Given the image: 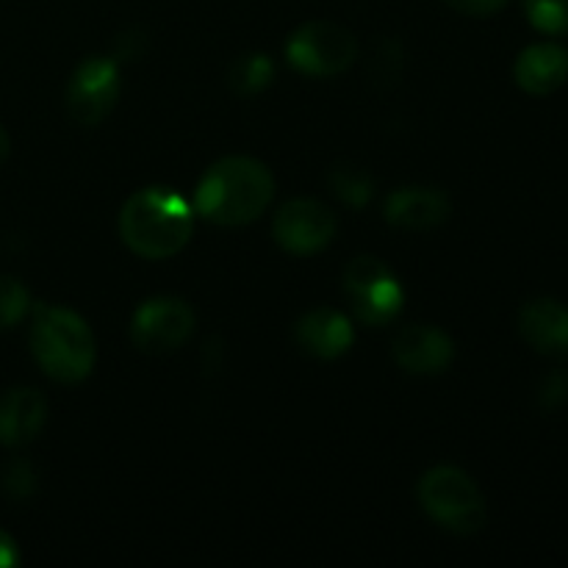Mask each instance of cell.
<instances>
[{"instance_id":"obj_7","label":"cell","mask_w":568,"mask_h":568,"mask_svg":"<svg viewBox=\"0 0 568 568\" xmlns=\"http://www.w3.org/2000/svg\"><path fill=\"white\" fill-rule=\"evenodd\" d=\"M194 331V311L181 297H153L133 314L131 342L148 355L175 353Z\"/></svg>"},{"instance_id":"obj_8","label":"cell","mask_w":568,"mask_h":568,"mask_svg":"<svg viewBox=\"0 0 568 568\" xmlns=\"http://www.w3.org/2000/svg\"><path fill=\"white\" fill-rule=\"evenodd\" d=\"M120 98V70L114 59L92 55L81 61L67 87V111L83 128H94L111 114Z\"/></svg>"},{"instance_id":"obj_15","label":"cell","mask_w":568,"mask_h":568,"mask_svg":"<svg viewBox=\"0 0 568 568\" xmlns=\"http://www.w3.org/2000/svg\"><path fill=\"white\" fill-rule=\"evenodd\" d=\"M297 338L316 358H338L353 344V325L333 308H316L297 322Z\"/></svg>"},{"instance_id":"obj_6","label":"cell","mask_w":568,"mask_h":568,"mask_svg":"<svg viewBox=\"0 0 568 568\" xmlns=\"http://www.w3.org/2000/svg\"><path fill=\"white\" fill-rule=\"evenodd\" d=\"M344 292L353 300V311L366 325H386L403 311L405 294L394 272L375 255H358L344 270Z\"/></svg>"},{"instance_id":"obj_18","label":"cell","mask_w":568,"mask_h":568,"mask_svg":"<svg viewBox=\"0 0 568 568\" xmlns=\"http://www.w3.org/2000/svg\"><path fill=\"white\" fill-rule=\"evenodd\" d=\"M525 14L536 31L549 37L568 31V0H525Z\"/></svg>"},{"instance_id":"obj_14","label":"cell","mask_w":568,"mask_h":568,"mask_svg":"<svg viewBox=\"0 0 568 568\" xmlns=\"http://www.w3.org/2000/svg\"><path fill=\"white\" fill-rule=\"evenodd\" d=\"M514 78L527 94H552L558 92L568 78V53L560 44L541 42L521 50L516 59Z\"/></svg>"},{"instance_id":"obj_22","label":"cell","mask_w":568,"mask_h":568,"mask_svg":"<svg viewBox=\"0 0 568 568\" xmlns=\"http://www.w3.org/2000/svg\"><path fill=\"white\" fill-rule=\"evenodd\" d=\"M566 394H568V377L564 372H555V375L547 381V386H544V394H541L544 408H558V405H564Z\"/></svg>"},{"instance_id":"obj_20","label":"cell","mask_w":568,"mask_h":568,"mask_svg":"<svg viewBox=\"0 0 568 568\" xmlns=\"http://www.w3.org/2000/svg\"><path fill=\"white\" fill-rule=\"evenodd\" d=\"M3 488L9 491V497H14V499L31 497L33 488H37V475H33L31 464L22 458H14L11 464H6Z\"/></svg>"},{"instance_id":"obj_2","label":"cell","mask_w":568,"mask_h":568,"mask_svg":"<svg viewBox=\"0 0 568 568\" xmlns=\"http://www.w3.org/2000/svg\"><path fill=\"white\" fill-rule=\"evenodd\" d=\"M194 209L175 189L148 186L128 197L120 211V236L136 255L150 261L172 258L189 244Z\"/></svg>"},{"instance_id":"obj_9","label":"cell","mask_w":568,"mask_h":568,"mask_svg":"<svg viewBox=\"0 0 568 568\" xmlns=\"http://www.w3.org/2000/svg\"><path fill=\"white\" fill-rule=\"evenodd\" d=\"M275 242L294 255L325 250L336 236V214L325 203L311 197L288 200L272 222Z\"/></svg>"},{"instance_id":"obj_21","label":"cell","mask_w":568,"mask_h":568,"mask_svg":"<svg viewBox=\"0 0 568 568\" xmlns=\"http://www.w3.org/2000/svg\"><path fill=\"white\" fill-rule=\"evenodd\" d=\"M449 9L460 11V14H469V17H491L503 9L508 0H444Z\"/></svg>"},{"instance_id":"obj_23","label":"cell","mask_w":568,"mask_h":568,"mask_svg":"<svg viewBox=\"0 0 568 568\" xmlns=\"http://www.w3.org/2000/svg\"><path fill=\"white\" fill-rule=\"evenodd\" d=\"M20 564V549H17L14 538L9 532L0 530V568H11Z\"/></svg>"},{"instance_id":"obj_16","label":"cell","mask_w":568,"mask_h":568,"mask_svg":"<svg viewBox=\"0 0 568 568\" xmlns=\"http://www.w3.org/2000/svg\"><path fill=\"white\" fill-rule=\"evenodd\" d=\"M272 78H275V67H272L270 55L264 53L242 55V59L233 61L231 72H227V81H231L233 92L244 94V98L264 92L272 83Z\"/></svg>"},{"instance_id":"obj_10","label":"cell","mask_w":568,"mask_h":568,"mask_svg":"<svg viewBox=\"0 0 568 568\" xmlns=\"http://www.w3.org/2000/svg\"><path fill=\"white\" fill-rule=\"evenodd\" d=\"M394 361L410 375H438L453 364V338L433 325H405L394 336Z\"/></svg>"},{"instance_id":"obj_4","label":"cell","mask_w":568,"mask_h":568,"mask_svg":"<svg viewBox=\"0 0 568 568\" xmlns=\"http://www.w3.org/2000/svg\"><path fill=\"white\" fill-rule=\"evenodd\" d=\"M419 503L433 521L469 536L486 525V499L477 483L455 466H438L422 475Z\"/></svg>"},{"instance_id":"obj_13","label":"cell","mask_w":568,"mask_h":568,"mask_svg":"<svg viewBox=\"0 0 568 568\" xmlns=\"http://www.w3.org/2000/svg\"><path fill=\"white\" fill-rule=\"evenodd\" d=\"M449 216V197L442 189L405 186L386 200V220L405 231H430Z\"/></svg>"},{"instance_id":"obj_5","label":"cell","mask_w":568,"mask_h":568,"mask_svg":"<svg viewBox=\"0 0 568 568\" xmlns=\"http://www.w3.org/2000/svg\"><path fill=\"white\" fill-rule=\"evenodd\" d=\"M286 55L292 67L314 78L342 75L358 55V42L353 33L336 22L316 20L305 22L303 28L288 37Z\"/></svg>"},{"instance_id":"obj_17","label":"cell","mask_w":568,"mask_h":568,"mask_svg":"<svg viewBox=\"0 0 568 568\" xmlns=\"http://www.w3.org/2000/svg\"><path fill=\"white\" fill-rule=\"evenodd\" d=\"M331 186L344 203L361 209V205L369 203L372 192H375V178H372L364 166L338 164L333 166L331 172Z\"/></svg>"},{"instance_id":"obj_19","label":"cell","mask_w":568,"mask_h":568,"mask_svg":"<svg viewBox=\"0 0 568 568\" xmlns=\"http://www.w3.org/2000/svg\"><path fill=\"white\" fill-rule=\"evenodd\" d=\"M31 308V294L17 277L0 275V331H9Z\"/></svg>"},{"instance_id":"obj_3","label":"cell","mask_w":568,"mask_h":568,"mask_svg":"<svg viewBox=\"0 0 568 568\" xmlns=\"http://www.w3.org/2000/svg\"><path fill=\"white\" fill-rule=\"evenodd\" d=\"M31 353L48 377L59 383H81L92 375L98 344L83 316L42 303L33 308Z\"/></svg>"},{"instance_id":"obj_11","label":"cell","mask_w":568,"mask_h":568,"mask_svg":"<svg viewBox=\"0 0 568 568\" xmlns=\"http://www.w3.org/2000/svg\"><path fill=\"white\" fill-rule=\"evenodd\" d=\"M48 419V399L37 388H9L0 394V444L22 447L42 433Z\"/></svg>"},{"instance_id":"obj_1","label":"cell","mask_w":568,"mask_h":568,"mask_svg":"<svg viewBox=\"0 0 568 568\" xmlns=\"http://www.w3.org/2000/svg\"><path fill=\"white\" fill-rule=\"evenodd\" d=\"M275 197L270 166L247 155H227L209 166L194 192V211L225 227L250 225Z\"/></svg>"},{"instance_id":"obj_12","label":"cell","mask_w":568,"mask_h":568,"mask_svg":"<svg viewBox=\"0 0 568 568\" xmlns=\"http://www.w3.org/2000/svg\"><path fill=\"white\" fill-rule=\"evenodd\" d=\"M519 333L536 353L568 355V308L558 300H530L519 314Z\"/></svg>"},{"instance_id":"obj_24","label":"cell","mask_w":568,"mask_h":568,"mask_svg":"<svg viewBox=\"0 0 568 568\" xmlns=\"http://www.w3.org/2000/svg\"><path fill=\"white\" fill-rule=\"evenodd\" d=\"M9 150H11V139L9 133H6V128L0 125V166H3L6 159H9Z\"/></svg>"}]
</instances>
